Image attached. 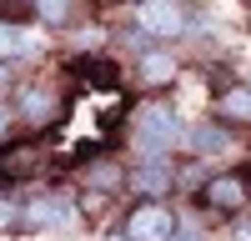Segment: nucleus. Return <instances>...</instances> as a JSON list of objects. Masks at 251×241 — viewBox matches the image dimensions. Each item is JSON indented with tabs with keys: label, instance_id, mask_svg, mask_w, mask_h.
Masks as SVG:
<instances>
[{
	"label": "nucleus",
	"instance_id": "nucleus-19",
	"mask_svg": "<svg viewBox=\"0 0 251 241\" xmlns=\"http://www.w3.org/2000/svg\"><path fill=\"white\" fill-rule=\"evenodd\" d=\"M231 241H251V221H241V226H236V236Z\"/></svg>",
	"mask_w": 251,
	"mask_h": 241
},
{
	"label": "nucleus",
	"instance_id": "nucleus-4",
	"mask_svg": "<svg viewBox=\"0 0 251 241\" xmlns=\"http://www.w3.org/2000/svg\"><path fill=\"white\" fill-rule=\"evenodd\" d=\"M176 211L166 206V201H141V206H131V216H126V231H131L136 241H171L176 236Z\"/></svg>",
	"mask_w": 251,
	"mask_h": 241
},
{
	"label": "nucleus",
	"instance_id": "nucleus-8",
	"mask_svg": "<svg viewBox=\"0 0 251 241\" xmlns=\"http://www.w3.org/2000/svg\"><path fill=\"white\" fill-rule=\"evenodd\" d=\"M136 75H141V86H171V80L181 75V66H176L171 50H141Z\"/></svg>",
	"mask_w": 251,
	"mask_h": 241
},
{
	"label": "nucleus",
	"instance_id": "nucleus-2",
	"mask_svg": "<svg viewBox=\"0 0 251 241\" xmlns=\"http://www.w3.org/2000/svg\"><path fill=\"white\" fill-rule=\"evenodd\" d=\"M136 25L151 40H176V35L191 30V15H186L181 0H141L136 5Z\"/></svg>",
	"mask_w": 251,
	"mask_h": 241
},
{
	"label": "nucleus",
	"instance_id": "nucleus-5",
	"mask_svg": "<svg viewBox=\"0 0 251 241\" xmlns=\"http://www.w3.org/2000/svg\"><path fill=\"white\" fill-rule=\"evenodd\" d=\"M131 181V191L141 196V201H161L166 191L176 186V171H171V156H156V161H141V166L126 176Z\"/></svg>",
	"mask_w": 251,
	"mask_h": 241
},
{
	"label": "nucleus",
	"instance_id": "nucleus-20",
	"mask_svg": "<svg viewBox=\"0 0 251 241\" xmlns=\"http://www.w3.org/2000/svg\"><path fill=\"white\" fill-rule=\"evenodd\" d=\"M106 241H136V236H131V231H126V226H121V231H111Z\"/></svg>",
	"mask_w": 251,
	"mask_h": 241
},
{
	"label": "nucleus",
	"instance_id": "nucleus-10",
	"mask_svg": "<svg viewBox=\"0 0 251 241\" xmlns=\"http://www.w3.org/2000/svg\"><path fill=\"white\" fill-rule=\"evenodd\" d=\"M40 30H25V25H0V60H25V55H40Z\"/></svg>",
	"mask_w": 251,
	"mask_h": 241
},
{
	"label": "nucleus",
	"instance_id": "nucleus-1",
	"mask_svg": "<svg viewBox=\"0 0 251 241\" xmlns=\"http://www.w3.org/2000/svg\"><path fill=\"white\" fill-rule=\"evenodd\" d=\"M131 141H136L141 161L171 156L181 141H186V126H181L176 106H166V100H146V106L136 111V120H131Z\"/></svg>",
	"mask_w": 251,
	"mask_h": 241
},
{
	"label": "nucleus",
	"instance_id": "nucleus-9",
	"mask_svg": "<svg viewBox=\"0 0 251 241\" xmlns=\"http://www.w3.org/2000/svg\"><path fill=\"white\" fill-rule=\"evenodd\" d=\"M246 181L241 176H216V181H206V206L211 211H241L246 206Z\"/></svg>",
	"mask_w": 251,
	"mask_h": 241
},
{
	"label": "nucleus",
	"instance_id": "nucleus-6",
	"mask_svg": "<svg viewBox=\"0 0 251 241\" xmlns=\"http://www.w3.org/2000/svg\"><path fill=\"white\" fill-rule=\"evenodd\" d=\"M15 111H20L25 126H50V120L60 116V96L46 91V86H25V91L15 96Z\"/></svg>",
	"mask_w": 251,
	"mask_h": 241
},
{
	"label": "nucleus",
	"instance_id": "nucleus-13",
	"mask_svg": "<svg viewBox=\"0 0 251 241\" xmlns=\"http://www.w3.org/2000/svg\"><path fill=\"white\" fill-rule=\"evenodd\" d=\"M40 156L35 146H15V151H5L0 156V176H30V171H40Z\"/></svg>",
	"mask_w": 251,
	"mask_h": 241
},
{
	"label": "nucleus",
	"instance_id": "nucleus-7",
	"mask_svg": "<svg viewBox=\"0 0 251 241\" xmlns=\"http://www.w3.org/2000/svg\"><path fill=\"white\" fill-rule=\"evenodd\" d=\"M186 146L196 156H226V151H236V136L226 131L221 120H196V126L186 131Z\"/></svg>",
	"mask_w": 251,
	"mask_h": 241
},
{
	"label": "nucleus",
	"instance_id": "nucleus-22",
	"mask_svg": "<svg viewBox=\"0 0 251 241\" xmlns=\"http://www.w3.org/2000/svg\"><path fill=\"white\" fill-rule=\"evenodd\" d=\"M136 5H141V0H136Z\"/></svg>",
	"mask_w": 251,
	"mask_h": 241
},
{
	"label": "nucleus",
	"instance_id": "nucleus-21",
	"mask_svg": "<svg viewBox=\"0 0 251 241\" xmlns=\"http://www.w3.org/2000/svg\"><path fill=\"white\" fill-rule=\"evenodd\" d=\"M10 86V71H5V60H0V91H5Z\"/></svg>",
	"mask_w": 251,
	"mask_h": 241
},
{
	"label": "nucleus",
	"instance_id": "nucleus-14",
	"mask_svg": "<svg viewBox=\"0 0 251 241\" xmlns=\"http://www.w3.org/2000/svg\"><path fill=\"white\" fill-rule=\"evenodd\" d=\"M30 5H35V15L46 20V25H66V20H71V5H75V0H30Z\"/></svg>",
	"mask_w": 251,
	"mask_h": 241
},
{
	"label": "nucleus",
	"instance_id": "nucleus-3",
	"mask_svg": "<svg viewBox=\"0 0 251 241\" xmlns=\"http://www.w3.org/2000/svg\"><path fill=\"white\" fill-rule=\"evenodd\" d=\"M20 221L35 231H75L80 226V211L71 196H35L25 211H20Z\"/></svg>",
	"mask_w": 251,
	"mask_h": 241
},
{
	"label": "nucleus",
	"instance_id": "nucleus-12",
	"mask_svg": "<svg viewBox=\"0 0 251 241\" xmlns=\"http://www.w3.org/2000/svg\"><path fill=\"white\" fill-rule=\"evenodd\" d=\"M80 181H86V191H96V196H106V191L126 186V171L116 166V161H91V166L80 171Z\"/></svg>",
	"mask_w": 251,
	"mask_h": 241
},
{
	"label": "nucleus",
	"instance_id": "nucleus-17",
	"mask_svg": "<svg viewBox=\"0 0 251 241\" xmlns=\"http://www.w3.org/2000/svg\"><path fill=\"white\" fill-rule=\"evenodd\" d=\"M15 221H20V206H15V201H0V231L15 226Z\"/></svg>",
	"mask_w": 251,
	"mask_h": 241
},
{
	"label": "nucleus",
	"instance_id": "nucleus-16",
	"mask_svg": "<svg viewBox=\"0 0 251 241\" xmlns=\"http://www.w3.org/2000/svg\"><path fill=\"white\" fill-rule=\"evenodd\" d=\"M171 241H206V236H201V226H196V221H181Z\"/></svg>",
	"mask_w": 251,
	"mask_h": 241
},
{
	"label": "nucleus",
	"instance_id": "nucleus-18",
	"mask_svg": "<svg viewBox=\"0 0 251 241\" xmlns=\"http://www.w3.org/2000/svg\"><path fill=\"white\" fill-rule=\"evenodd\" d=\"M20 120V111L15 106H5V100H0V136H10V126Z\"/></svg>",
	"mask_w": 251,
	"mask_h": 241
},
{
	"label": "nucleus",
	"instance_id": "nucleus-11",
	"mask_svg": "<svg viewBox=\"0 0 251 241\" xmlns=\"http://www.w3.org/2000/svg\"><path fill=\"white\" fill-rule=\"evenodd\" d=\"M216 111L221 120H231V126H251V86H231L216 96Z\"/></svg>",
	"mask_w": 251,
	"mask_h": 241
},
{
	"label": "nucleus",
	"instance_id": "nucleus-15",
	"mask_svg": "<svg viewBox=\"0 0 251 241\" xmlns=\"http://www.w3.org/2000/svg\"><path fill=\"white\" fill-rule=\"evenodd\" d=\"M100 40H106V30H100V25H86V30L75 35V50H96Z\"/></svg>",
	"mask_w": 251,
	"mask_h": 241
}]
</instances>
